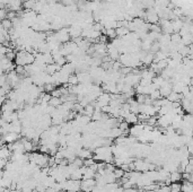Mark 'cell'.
I'll use <instances>...</instances> for the list:
<instances>
[{
  "label": "cell",
  "mask_w": 193,
  "mask_h": 192,
  "mask_svg": "<svg viewBox=\"0 0 193 192\" xmlns=\"http://www.w3.org/2000/svg\"><path fill=\"white\" fill-rule=\"evenodd\" d=\"M181 191V184L179 183H172L169 186V192H180Z\"/></svg>",
  "instance_id": "cell-8"
},
{
  "label": "cell",
  "mask_w": 193,
  "mask_h": 192,
  "mask_svg": "<svg viewBox=\"0 0 193 192\" xmlns=\"http://www.w3.org/2000/svg\"><path fill=\"white\" fill-rule=\"evenodd\" d=\"M0 24H1L3 28L6 29V31H10L11 28H13V22H11L10 19H8V18H3Z\"/></svg>",
  "instance_id": "cell-6"
},
{
  "label": "cell",
  "mask_w": 193,
  "mask_h": 192,
  "mask_svg": "<svg viewBox=\"0 0 193 192\" xmlns=\"http://www.w3.org/2000/svg\"><path fill=\"white\" fill-rule=\"evenodd\" d=\"M67 83L70 85V86H76V85L78 84V77H77V75H73V73L69 75Z\"/></svg>",
  "instance_id": "cell-7"
},
{
  "label": "cell",
  "mask_w": 193,
  "mask_h": 192,
  "mask_svg": "<svg viewBox=\"0 0 193 192\" xmlns=\"http://www.w3.org/2000/svg\"><path fill=\"white\" fill-rule=\"evenodd\" d=\"M61 104H62L61 99H60V97H56V96H51L50 101H49V103H48V105H50V106H52V107H56V109L58 106H60Z\"/></svg>",
  "instance_id": "cell-4"
},
{
  "label": "cell",
  "mask_w": 193,
  "mask_h": 192,
  "mask_svg": "<svg viewBox=\"0 0 193 192\" xmlns=\"http://www.w3.org/2000/svg\"><path fill=\"white\" fill-rule=\"evenodd\" d=\"M168 178H169L171 183H179L180 181L182 180V174H181L180 172H177V171H175V172L169 173Z\"/></svg>",
  "instance_id": "cell-3"
},
{
  "label": "cell",
  "mask_w": 193,
  "mask_h": 192,
  "mask_svg": "<svg viewBox=\"0 0 193 192\" xmlns=\"http://www.w3.org/2000/svg\"><path fill=\"white\" fill-rule=\"evenodd\" d=\"M123 120L128 124H136V123H138V121H139V120H138L137 114H134V113H132V112H129Z\"/></svg>",
  "instance_id": "cell-2"
},
{
  "label": "cell",
  "mask_w": 193,
  "mask_h": 192,
  "mask_svg": "<svg viewBox=\"0 0 193 192\" xmlns=\"http://www.w3.org/2000/svg\"><path fill=\"white\" fill-rule=\"evenodd\" d=\"M181 191H182V192H193L192 182H189V181H185L184 180L183 184L181 185Z\"/></svg>",
  "instance_id": "cell-5"
},
{
  "label": "cell",
  "mask_w": 193,
  "mask_h": 192,
  "mask_svg": "<svg viewBox=\"0 0 193 192\" xmlns=\"http://www.w3.org/2000/svg\"><path fill=\"white\" fill-rule=\"evenodd\" d=\"M180 192H182V191H180Z\"/></svg>",
  "instance_id": "cell-10"
},
{
  "label": "cell",
  "mask_w": 193,
  "mask_h": 192,
  "mask_svg": "<svg viewBox=\"0 0 193 192\" xmlns=\"http://www.w3.org/2000/svg\"><path fill=\"white\" fill-rule=\"evenodd\" d=\"M15 63L16 66H22V67H26L28 65H32L35 60V56L31 52H28L26 50H22L16 52V56H15Z\"/></svg>",
  "instance_id": "cell-1"
},
{
  "label": "cell",
  "mask_w": 193,
  "mask_h": 192,
  "mask_svg": "<svg viewBox=\"0 0 193 192\" xmlns=\"http://www.w3.org/2000/svg\"><path fill=\"white\" fill-rule=\"evenodd\" d=\"M113 173H114L115 178L116 179L123 178V175H124V171L123 169H121V168H115L114 171H113Z\"/></svg>",
  "instance_id": "cell-9"
}]
</instances>
